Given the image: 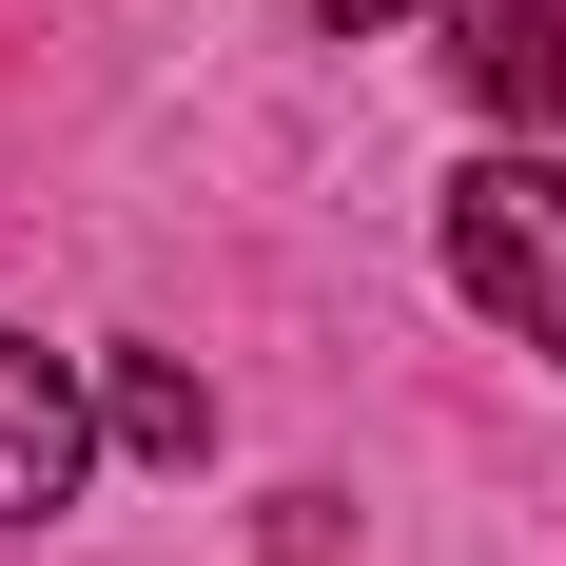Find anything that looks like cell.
<instances>
[{"label":"cell","mask_w":566,"mask_h":566,"mask_svg":"<svg viewBox=\"0 0 566 566\" xmlns=\"http://www.w3.org/2000/svg\"><path fill=\"white\" fill-rule=\"evenodd\" d=\"M450 274H469V313H489L509 352L566 371V176L547 157H469L450 176Z\"/></svg>","instance_id":"cell-1"},{"label":"cell","mask_w":566,"mask_h":566,"mask_svg":"<svg viewBox=\"0 0 566 566\" xmlns=\"http://www.w3.org/2000/svg\"><path fill=\"white\" fill-rule=\"evenodd\" d=\"M78 469H98V410H78V371H59L40 333H0V527L78 509Z\"/></svg>","instance_id":"cell-2"},{"label":"cell","mask_w":566,"mask_h":566,"mask_svg":"<svg viewBox=\"0 0 566 566\" xmlns=\"http://www.w3.org/2000/svg\"><path fill=\"white\" fill-rule=\"evenodd\" d=\"M450 78L547 137V117H566V0H469V20H450Z\"/></svg>","instance_id":"cell-3"},{"label":"cell","mask_w":566,"mask_h":566,"mask_svg":"<svg viewBox=\"0 0 566 566\" xmlns=\"http://www.w3.org/2000/svg\"><path fill=\"white\" fill-rule=\"evenodd\" d=\"M98 430H117L137 469H196V450H216V391H196L176 352H117V371H98Z\"/></svg>","instance_id":"cell-4"},{"label":"cell","mask_w":566,"mask_h":566,"mask_svg":"<svg viewBox=\"0 0 566 566\" xmlns=\"http://www.w3.org/2000/svg\"><path fill=\"white\" fill-rule=\"evenodd\" d=\"M333 20H352V40H391V20H430V0H333Z\"/></svg>","instance_id":"cell-5"}]
</instances>
